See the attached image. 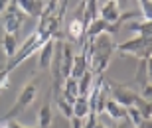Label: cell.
Here are the masks:
<instances>
[{"mask_svg": "<svg viewBox=\"0 0 152 128\" xmlns=\"http://www.w3.org/2000/svg\"><path fill=\"white\" fill-rule=\"evenodd\" d=\"M93 73L87 69V71L83 73V77L77 81V85H79V97H87L89 95V89H91V85H93Z\"/></svg>", "mask_w": 152, "mask_h": 128, "instance_id": "cell-13", "label": "cell"}, {"mask_svg": "<svg viewBox=\"0 0 152 128\" xmlns=\"http://www.w3.org/2000/svg\"><path fill=\"white\" fill-rule=\"evenodd\" d=\"M8 128H28V126H22V124H18V122H12V120H8Z\"/></svg>", "mask_w": 152, "mask_h": 128, "instance_id": "cell-21", "label": "cell"}, {"mask_svg": "<svg viewBox=\"0 0 152 128\" xmlns=\"http://www.w3.org/2000/svg\"><path fill=\"white\" fill-rule=\"evenodd\" d=\"M59 99H63L65 103H69V105L73 106V103L79 99V85H77V79L67 77L65 81H63V89H61V97H59Z\"/></svg>", "mask_w": 152, "mask_h": 128, "instance_id": "cell-6", "label": "cell"}, {"mask_svg": "<svg viewBox=\"0 0 152 128\" xmlns=\"http://www.w3.org/2000/svg\"><path fill=\"white\" fill-rule=\"evenodd\" d=\"M105 111H107V112H109V116L115 118V120H124V118H126V108H124L123 105L115 103L113 99L105 103Z\"/></svg>", "mask_w": 152, "mask_h": 128, "instance_id": "cell-11", "label": "cell"}, {"mask_svg": "<svg viewBox=\"0 0 152 128\" xmlns=\"http://www.w3.org/2000/svg\"><path fill=\"white\" fill-rule=\"evenodd\" d=\"M4 16H6V18H4L6 33L14 36V33L20 30V26H22V22H24V18H26V14H24L22 10H18L16 0H12V2H8V8H6Z\"/></svg>", "mask_w": 152, "mask_h": 128, "instance_id": "cell-5", "label": "cell"}, {"mask_svg": "<svg viewBox=\"0 0 152 128\" xmlns=\"http://www.w3.org/2000/svg\"><path fill=\"white\" fill-rule=\"evenodd\" d=\"M118 18H121V12H118V2L117 0H111V2H107V4L101 8V20L107 22L109 26L117 24Z\"/></svg>", "mask_w": 152, "mask_h": 128, "instance_id": "cell-8", "label": "cell"}, {"mask_svg": "<svg viewBox=\"0 0 152 128\" xmlns=\"http://www.w3.org/2000/svg\"><path fill=\"white\" fill-rule=\"evenodd\" d=\"M117 49L121 53H132L136 55L138 59H150V38H138L134 39H129V41H124V44H118Z\"/></svg>", "mask_w": 152, "mask_h": 128, "instance_id": "cell-4", "label": "cell"}, {"mask_svg": "<svg viewBox=\"0 0 152 128\" xmlns=\"http://www.w3.org/2000/svg\"><path fill=\"white\" fill-rule=\"evenodd\" d=\"M85 118H87V120H85V124L81 128H95V124H97V114L95 112H89Z\"/></svg>", "mask_w": 152, "mask_h": 128, "instance_id": "cell-19", "label": "cell"}, {"mask_svg": "<svg viewBox=\"0 0 152 128\" xmlns=\"http://www.w3.org/2000/svg\"><path fill=\"white\" fill-rule=\"evenodd\" d=\"M107 87H109V93L113 95V100L118 103V105H123L124 108L126 106H138L142 103L140 97L136 95L134 91H130L129 87H124V85H117V83L107 81Z\"/></svg>", "mask_w": 152, "mask_h": 128, "instance_id": "cell-3", "label": "cell"}, {"mask_svg": "<svg viewBox=\"0 0 152 128\" xmlns=\"http://www.w3.org/2000/svg\"><path fill=\"white\" fill-rule=\"evenodd\" d=\"M48 41H50V39H48ZM44 44H45V41H44L42 38H39L38 33H32V36H30V38L26 39V41H24V45H22V47L18 49V53L14 55V59L10 61V65H8V67H4V69H6L8 73H10V71H12V69H14L16 65H20L22 61H26V59H28L30 55H34V51L42 49V47H44Z\"/></svg>", "mask_w": 152, "mask_h": 128, "instance_id": "cell-1", "label": "cell"}, {"mask_svg": "<svg viewBox=\"0 0 152 128\" xmlns=\"http://www.w3.org/2000/svg\"><path fill=\"white\" fill-rule=\"evenodd\" d=\"M51 124V106L50 103H45L39 111V120H38V128H48Z\"/></svg>", "mask_w": 152, "mask_h": 128, "instance_id": "cell-15", "label": "cell"}, {"mask_svg": "<svg viewBox=\"0 0 152 128\" xmlns=\"http://www.w3.org/2000/svg\"><path fill=\"white\" fill-rule=\"evenodd\" d=\"M138 4H140V16L144 18L146 22H150V12H152V4L148 2V0H140Z\"/></svg>", "mask_w": 152, "mask_h": 128, "instance_id": "cell-18", "label": "cell"}, {"mask_svg": "<svg viewBox=\"0 0 152 128\" xmlns=\"http://www.w3.org/2000/svg\"><path fill=\"white\" fill-rule=\"evenodd\" d=\"M53 49H56V41L50 39V41H45L42 51H39V67L42 69H48L51 65V59H53Z\"/></svg>", "mask_w": 152, "mask_h": 128, "instance_id": "cell-9", "label": "cell"}, {"mask_svg": "<svg viewBox=\"0 0 152 128\" xmlns=\"http://www.w3.org/2000/svg\"><path fill=\"white\" fill-rule=\"evenodd\" d=\"M57 105H59V108H61V112H63V116L65 118H73V106L69 105V103H65L63 99H57Z\"/></svg>", "mask_w": 152, "mask_h": 128, "instance_id": "cell-17", "label": "cell"}, {"mask_svg": "<svg viewBox=\"0 0 152 128\" xmlns=\"http://www.w3.org/2000/svg\"><path fill=\"white\" fill-rule=\"evenodd\" d=\"M87 69H89V63H87V57H85L83 51H81L79 55L73 57V67H71V75H69V77H73V79H77V81H79Z\"/></svg>", "mask_w": 152, "mask_h": 128, "instance_id": "cell-10", "label": "cell"}, {"mask_svg": "<svg viewBox=\"0 0 152 128\" xmlns=\"http://www.w3.org/2000/svg\"><path fill=\"white\" fill-rule=\"evenodd\" d=\"M130 32H140L142 38H150V22H130L129 24Z\"/></svg>", "mask_w": 152, "mask_h": 128, "instance_id": "cell-16", "label": "cell"}, {"mask_svg": "<svg viewBox=\"0 0 152 128\" xmlns=\"http://www.w3.org/2000/svg\"><path fill=\"white\" fill-rule=\"evenodd\" d=\"M89 112H91V108H89V99H87V97H79V99L73 103V116L83 120Z\"/></svg>", "mask_w": 152, "mask_h": 128, "instance_id": "cell-12", "label": "cell"}, {"mask_svg": "<svg viewBox=\"0 0 152 128\" xmlns=\"http://www.w3.org/2000/svg\"><path fill=\"white\" fill-rule=\"evenodd\" d=\"M16 6L18 10H22L26 16H34V18H39L42 12H44V2L39 0H16Z\"/></svg>", "mask_w": 152, "mask_h": 128, "instance_id": "cell-7", "label": "cell"}, {"mask_svg": "<svg viewBox=\"0 0 152 128\" xmlns=\"http://www.w3.org/2000/svg\"><path fill=\"white\" fill-rule=\"evenodd\" d=\"M8 75H10V73L6 71V69H0V89L4 87V83H6V79H8Z\"/></svg>", "mask_w": 152, "mask_h": 128, "instance_id": "cell-20", "label": "cell"}, {"mask_svg": "<svg viewBox=\"0 0 152 128\" xmlns=\"http://www.w3.org/2000/svg\"><path fill=\"white\" fill-rule=\"evenodd\" d=\"M2 47H4L6 57L14 59V55L18 53V44H16V38H14V36H10V33H6V36H4V39H2Z\"/></svg>", "mask_w": 152, "mask_h": 128, "instance_id": "cell-14", "label": "cell"}, {"mask_svg": "<svg viewBox=\"0 0 152 128\" xmlns=\"http://www.w3.org/2000/svg\"><path fill=\"white\" fill-rule=\"evenodd\" d=\"M38 89H39L38 79H34L32 83H28L26 87H24V91L20 93V97H18V100H16V105L12 106L10 111L6 112V116H2V118H4V120H12V116H16L18 112H22L24 108L30 105V103H34V99L38 97Z\"/></svg>", "mask_w": 152, "mask_h": 128, "instance_id": "cell-2", "label": "cell"}, {"mask_svg": "<svg viewBox=\"0 0 152 128\" xmlns=\"http://www.w3.org/2000/svg\"><path fill=\"white\" fill-rule=\"evenodd\" d=\"M6 8H8V2H4V0H0V14H4Z\"/></svg>", "mask_w": 152, "mask_h": 128, "instance_id": "cell-22", "label": "cell"}, {"mask_svg": "<svg viewBox=\"0 0 152 128\" xmlns=\"http://www.w3.org/2000/svg\"><path fill=\"white\" fill-rule=\"evenodd\" d=\"M95 128H105V126H103V124H95Z\"/></svg>", "mask_w": 152, "mask_h": 128, "instance_id": "cell-23", "label": "cell"}]
</instances>
